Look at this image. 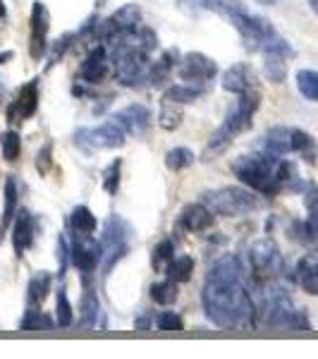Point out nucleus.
<instances>
[{"mask_svg": "<svg viewBox=\"0 0 318 359\" xmlns=\"http://www.w3.org/2000/svg\"><path fill=\"white\" fill-rule=\"evenodd\" d=\"M201 304L208 321L223 331H240V328L254 326L256 304L247 285L244 264L237 254H225L211 266L201 290Z\"/></svg>", "mask_w": 318, "mask_h": 359, "instance_id": "1", "label": "nucleus"}, {"mask_svg": "<svg viewBox=\"0 0 318 359\" xmlns=\"http://www.w3.org/2000/svg\"><path fill=\"white\" fill-rule=\"evenodd\" d=\"M235 175L240 182L254 189L261 196H275L282 189H304L302 180L297 175V168L285 156H275L268 151H256L240 156L233 165Z\"/></svg>", "mask_w": 318, "mask_h": 359, "instance_id": "2", "label": "nucleus"}, {"mask_svg": "<svg viewBox=\"0 0 318 359\" xmlns=\"http://www.w3.org/2000/svg\"><path fill=\"white\" fill-rule=\"evenodd\" d=\"M263 287V299L261 309H256V316L263 318L265 326L270 328H290V331H309V318L306 311L297 309L294 302L290 299L285 287L280 283L270 280Z\"/></svg>", "mask_w": 318, "mask_h": 359, "instance_id": "3", "label": "nucleus"}, {"mask_svg": "<svg viewBox=\"0 0 318 359\" xmlns=\"http://www.w3.org/2000/svg\"><path fill=\"white\" fill-rule=\"evenodd\" d=\"M258 106H261V96L256 91H247V94H240V101L235 103V108L225 115L223 125L213 132V137L208 139V147H206V161H211L213 156L223 154L230 144L235 142L242 132H247L254 123V115H256Z\"/></svg>", "mask_w": 318, "mask_h": 359, "instance_id": "4", "label": "nucleus"}, {"mask_svg": "<svg viewBox=\"0 0 318 359\" xmlns=\"http://www.w3.org/2000/svg\"><path fill=\"white\" fill-rule=\"evenodd\" d=\"M261 149L275 156L299 154V156H304L309 163H314V156H316L314 137H311L309 132L299 130V127H292V125L270 127L261 139Z\"/></svg>", "mask_w": 318, "mask_h": 359, "instance_id": "5", "label": "nucleus"}, {"mask_svg": "<svg viewBox=\"0 0 318 359\" xmlns=\"http://www.w3.org/2000/svg\"><path fill=\"white\" fill-rule=\"evenodd\" d=\"M204 204L211 208L216 216L237 218L249 216V213L261 208V201L254 189L249 187H218L204 192Z\"/></svg>", "mask_w": 318, "mask_h": 359, "instance_id": "6", "label": "nucleus"}, {"mask_svg": "<svg viewBox=\"0 0 318 359\" xmlns=\"http://www.w3.org/2000/svg\"><path fill=\"white\" fill-rule=\"evenodd\" d=\"M132 235H134V228H132L123 216H118V213L108 216L106 225H103V242H101L103 245V262H101L103 278L111 276L120 259L127 257Z\"/></svg>", "mask_w": 318, "mask_h": 359, "instance_id": "7", "label": "nucleus"}, {"mask_svg": "<svg viewBox=\"0 0 318 359\" xmlns=\"http://www.w3.org/2000/svg\"><path fill=\"white\" fill-rule=\"evenodd\" d=\"M247 262H249V276L256 285H265V283L275 280L285 271L280 247L273 240H268V237L254 242L249 254H247Z\"/></svg>", "mask_w": 318, "mask_h": 359, "instance_id": "8", "label": "nucleus"}, {"mask_svg": "<svg viewBox=\"0 0 318 359\" xmlns=\"http://www.w3.org/2000/svg\"><path fill=\"white\" fill-rule=\"evenodd\" d=\"M127 135L118 123L108 120V123L98 127H82V130L74 132V144H77L82 151H106V149H120L125 147Z\"/></svg>", "mask_w": 318, "mask_h": 359, "instance_id": "9", "label": "nucleus"}, {"mask_svg": "<svg viewBox=\"0 0 318 359\" xmlns=\"http://www.w3.org/2000/svg\"><path fill=\"white\" fill-rule=\"evenodd\" d=\"M103 262V245L91 235H72L69 245V264L82 276H91L94 269Z\"/></svg>", "mask_w": 318, "mask_h": 359, "instance_id": "10", "label": "nucleus"}, {"mask_svg": "<svg viewBox=\"0 0 318 359\" xmlns=\"http://www.w3.org/2000/svg\"><path fill=\"white\" fill-rule=\"evenodd\" d=\"M29 55L32 60H41L48 50V32H50V13L46 3L36 0L32 5V17H29Z\"/></svg>", "mask_w": 318, "mask_h": 359, "instance_id": "11", "label": "nucleus"}, {"mask_svg": "<svg viewBox=\"0 0 318 359\" xmlns=\"http://www.w3.org/2000/svg\"><path fill=\"white\" fill-rule=\"evenodd\" d=\"M216 74H218V62L213 60V57L199 53V50L184 55V60L180 62V67H177V77L189 84L208 82V79H213Z\"/></svg>", "mask_w": 318, "mask_h": 359, "instance_id": "12", "label": "nucleus"}, {"mask_svg": "<svg viewBox=\"0 0 318 359\" xmlns=\"http://www.w3.org/2000/svg\"><path fill=\"white\" fill-rule=\"evenodd\" d=\"M39 108V79H29L20 86L17 98L8 108V123H25Z\"/></svg>", "mask_w": 318, "mask_h": 359, "instance_id": "13", "label": "nucleus"}, {"mask_svg": "<svg viewBox=\"0 0 318 359\" xmlns=\"http://www.w3.org/2000/svg\"><path fill=\"white\" fill-rule=\"evenodd\" d=\"M304 204H306V216L304 223H297V240L304 245H318V184L309 182L304 187Z\"/></svg>", "mask_w": 318, "mask_h": 359, "instance_id": "14", "label": "nucleus"}, {"mask_svg": "<svg viewBox=\"0 0 318 359\" xmlns=\"http://www.w3.org/2000/svg\"><path fill=\"white\" fill-rule=\"evenodd\" d=\"M111 120L123 127L125 135H132V137H141L144 132L151 127V113H148V108L141 106V103L125 106L123 111L113 113Z\"/></svg>", "mask_w": 318, "mask_h": 359, "instance_id": "15", "label": "nucleus"}, {"mask_svg": "<svg viewBox=\"0 0 318 359\" xmlns=\"http://www.w3.org/2000/svg\"><path fill=\"white\" fill-rule=\"evenodd\" d=\"M34 240H36V218L27 211L20 208L13 218V247H15V257H25L27 249H32Z\"/></svg>", "mask_w": 318, "mask_h": 359, "instance_id": "16", "label": "nucleus"}, {"mask_svg": "<svg viewBox=\"0 0 318 359\" xmlns=\"http://www.w3.org/2000/svg\"><path fill=\"white\" fill-rule=\"evenodd\" d=\"M108 69H111L108 48H106V43H98L96 48H91L89 55L84 57L82 67H79V79L86 84H98L106 79Z\"/></svg>", "mask_w": 318, "mask_h": 359, "instance_id": "17", "label": "nucleus"}, {"mask_svg": "<svg viewBox=\"0 0 318 359\" xmlns=\"http://www.w3.org/2000/svg\"><path fill=\"white\" fill-rule=\"evenodd\" d=\"M256 72L249 62H237V65L228 67L223 74V89L230 91V94H247V91L256 89Z\"/></svg>", "mask_w": 318, "mask_h": 359, "instance_id": "18", "label": "nucleus"}, {"mask_svg": "<svg viewBox=\"0 0 318 359\" xmlns=\"http://www.w3.org/2000/svg\"><path fill=\"white\" fill-rule=\"evenodd\" d=\"M82 283H84V294H82V304H79V323L77 326L82 331H91L98 321V314H101V302L96 297V290L91 285V276H82Z\"/></svg>", "mask_w": 318, "mask_h": 359, "instance_id": "19", "label": "nucleus"}, {"mask_svg": "<svg viewBox=\"0 0 318 359\" xmlns=\"http://www.w3.org/2000/svg\"><path fill=\"white\" fill-rule=\"evenodd\" d=\"M213 216H216V213L201 201V204H189L182 208L180 223L187 233H206L213 225Z\"/></svg>", "mask_w": 318, "mask_h": 359, "instance_id": "20", "label": "nucleus"}, {"mask_svg": "<svg viewBox=\"0 0 318 359\" xmlns=\"http://www.w3.org/2000/svg\"><path fill=\"white\" fill-rule=\"evenodd\" d=\"M175 60H177V50H165L158 60L148 65L146 84H151V86L165 84L167 79H170V72H172V67H175Z\"/></svg>", "mask_w": 318, "mask_h": 359, "instance_id": "21", "label": "nucleus"}, {"mask_svg": "<svg viewBox=\"0 0 318 359\" xmlns=\"http://www.w3.org/2000/svg\"><path fill=\"white\" fill-rule=\"evenodd\" d=\"M50 287H53V273L50 271H39L36 276L29 280V287H27V299L32 306H41L43 299L48 297Z\"/></svg>", "mask_w": 318, "mask_h": 359, "instance_id": "22", "label": "nucleus"}, {"mask_svg": "<svg viewBox=\"0 0 318 359\" xmlns=\"http://www.w3.org/2000/svg\"><path fill=\"white\" fill-rule=\"evenodd\" d=\"M96 225L98 221L89 206H74L72 213H69V230H72V235H94Z\"/></svg>", "mask_w": 318, "mask_h": 359, "instance_id": "23", "label": "nucleus"}, {"mask_svg": "<svg viewBox=\"0 0 318 359\" xmlns=\"http://www.w3.org/2000/svg\"><path fill=\"white\" fill-rule=\"evenodd\" d=\"M17 213V180L15 175H8L5 180V204H3V218H0V240H3L5 230L10 228Z\"/></svg>", "mask_w": 318, "mask_h": 359, "instance_id": "24", "label": "nucleus"}, {"mask_svg": "<svg viewBox=\"0 0 318 359\" xmlns=\"http://www.w3.org/2000/svg\"><path fill=\"white\" fill-rule=\"evenodd\" d=\"M297 280L304 287V292L318 294V269L316 259H302L297 266Z\"/></svg>", "mask_w": 318, "mask_h": 359, "instance_id": "25", "label": "nucleus"}, {"mask_svg": "<svg viewBox=\"0 0 318 359\" xmlns=\"http://www.w3.org/2000/svg\"><path fill=\"white\" fill-rule=\"evenodd\" d=\"M297 89L306 101L318 103V69H299L297 72Z\"/></svg>", "mask_w": 318, "mask_h": 359, "instance_id": "26", "label": "nucleus"}, {"mask_svg": "<svg viewBox=\"0 0 318 359\" xmlns=\"http://www.w3.org/2000/svg\"><path fill=\"white\" fill-rule=\"evenodd\" d=\"M165 273L175 283H187L194 273V259L192 257H175L170 264H167Z\"/></svg>", "mask_w": 318, "mask_h": 359, "instance_id": "27", "label": "nucleus"}, {"mask_svg": "<svg viewBox=\"0 0 318 359\" xmlns=\"http://www.w3.org/2000/svg\"><path fill=\"white\" fill-rule=\"evenodd\" d=\"M74 323V309L67 299L65 287H60L55 294V326L57 328H69Z\"/></svg>", "mask_w": 318, "mask_h": 359, "instance_id": "28", "label": "nucleus"}, {"mask_svg": "<svg viewBox=\"0 0 318 359\" xmlns=\"http://www.w3.org/2000/svg\"><path fill=\"white\" fill-rule=\"evenodd\" d=\"M53 326H55V318H50L48 314H43L39 309H29L20 323V331H50Z\"/></svg>", "mask_w": 318, "mask_h": 359, "instance_id": "29", "label": "nucleus"}, {"mask_svg": "<svg viewBox=\"0 0 318 359\" xmlns=\"http://www.w3.org/2000/svg\"><path fill=\"white\" fill-rule=\"evenodd\" d=\"M199 96H204V89H196V86H170V89L163 94V103H180V106H184V103H192L196 101Z\"/></svg>", "mask_w": 318, "mask_h": 359, "instance_id": "30", "label": "nucleus"}, {"mask_svg": "<svg viewBox=\"0 0 318 359\" xmlns=\"http://www.w3.org/2000/svg\"><path fill=\"white\" fill-rule=\"evenodd\" d=\"M0 151H3V158L8 163H15L20 158V151H22V139H20V132L17 130H5L0 135Z\"/></svg>", "mask_w": 318, "mask_h": 359, "instance_id": "31", "label": "nucleus"}, {"mask_svg": "<svg viewBox=\"0 0 318 359\" xmlns=\"http://www.w3.org/2000/svg\"><path fill=\"white\" fill-rule=\"evenodd\" d=\"M148 292H151V299L155 304L167 306V304H172L177 299V283L167 278V280H163V283H153Z\"/></svg>", "mask_w": 318, "mask_h": 359, "instance_id": "32", "label": "nucleus"}, {"mask_svg": "<svg viewBox=\"0 0 318 359\" xmlns=\"http://www.w3.org/2000/svg\"><path fill=\"white\" fill-rule=\"evenodd\" d=\"M172 259H175V242H172L170 237H165V240H160L158 245H155L151 264L155 271H165Z\"/></svg>", "mask_w": 318, "mask_h": 359, "instance_id": "33", "label": "nucleus"}, {"mask_svg": "<svg viewBox=\"0 0 318 359\" xmlns=\"http://www.w3.org/2000/svg\"><path fill=\"white\" fill-rule=\"evenodd\" d=\"M192 161H194V154L189 151L187 147H175V149H170V151L165 154L167 170H175V172H180V170H184V168H189V165H192Z\"/></svg>", "mask_w": 318, "mask_h": 359, "instance_id": "34", "label": "nucleus"}, {"mask_svg": "<svg viewBox=\"0 0 318 359\" xmlns=\"http://www.w3.org/2000/svg\"><path fill=\"white\" fill-rule=\"evenodd\" d=\"M158 125L163 130H177L182 125V106L180 103H163L160 106V115H158Z\"/></svg>", "mask_w": 318, "mask_h": 359, "instance_id": "35", "label": "nucleus"}, {"mask_svg": "<svg viewBox=\"0 0 318 359\" xmlns=\"http://www.w3.org/2000/svg\"><path fill=\"white\" fill-rule=\"evenodd\" d=\"M120 177H123V158H113V163L103 170V192L111 196L118 194Z\"/></svg>", "mask_w": 318, "mask_h": 359, "instance_id": "36", "label": "nucleus"}, {"mask_svg": "<svg viewBox=\"0 0 318 359\" xmlns=\"http://www.w3.org/2000/svg\"><path fill=\"white\" fill-rule=\"evenodd\" d=\"M155 326L163 333H182L184 331V321L177 311H163L158 318H155Z\"/></svg>", "mask_w": 318, "mask_h": 359, "instance_id": "37", "label": "nucleus"}, {"mask_svg": "<svg viewBox=\"0 0 318 359\" xmlns=\"http://www.w3.org/2000/svg\"><path fill=\"white\" fill-rule=\"evenodd\" d=\"M69 41H74V34L72 32L62 34V36L57 39L55 46H53V50H50V55H48V65H46V69H50V67L57 65V62L62 60V55H65L67 50H69V46H72Z\"/></svg>", "mask_w": 318, "mask_h": 359, "instance_id": "38", "label": "nucleus"}, {"mask_svg": "<svg viewBox=\"0 0 318 359\" xmlns=\"http://www.w3.org/2000/svg\"><path fill=\"white\" fill-rule=\"evenodd\" d=\"M55 257H57V262H60V269H57V278H65V271H67V264H69V247H67V242H65V237H57L55 240Z\"/></svg>", "mask_w": 318, "mask_h": 359, "instance_id": "39", "label": "nucleus"}, {"mask_svg": "<svg viewBox=\"0 0 318 359\" xmlns=\"http://www.w3.org/2000/svg\"><path fill=\"white\" fill-rule=\"evenodd\" d=\"M50 154H53V144H46V147L36 156V168H39V172H41V175H48L50 165H53V161H50Z\"/></svg>", "mask_w": 318, "mask_h": 359, "instance_id": "40", "label": "nucleus"}, {"mask_svg": "<svg viewBox=\"0 0 318 359\" xmlns=\"http://www.w3.org/2000/svg\"><path fill=\"white\" fill-rule=\"evenodd\" d=\"M134 326H137V331H139V333L148 331V326H151V314H144V316H139Z\"/></svg>", "mask_w": 318, "mask_h": 359, "instance_id": "41", "label": "nucleus"}, {"mask_svg": "<svg viewBox=\"0 0 318 359\" xmlns=\"http://www.w3.org/2000/svg\"><path fill=\"white\" fill-rule=\"evenodd\" d=\"M13 57V50H5V53H0V65H3L5 60H10Z\"/></svg>", "mask_w": 318, "mask_h": 359, "instance_id": "42", "label": "nucleus"}, {"mask_svg": "<svg viewBox=\"0 0 318 359\" xmlns=\"http://www.w3.org/2000/svg\"><path fill=\"white\" fill-rule=\"evenodd\" d=\"M309 5H311V10L318 15V0H309Z\"/></svg>", "mask_w": 318, "mask_h": 359, "instance_id": "43", "label": "nucleus"}, {"mask_svg": "<svg viewBox=\"0 0 318 359\" xmlns=\"http://www.w3.org/2000/svg\"><path fill=\"white\" fill-rule=\"evenodd\" d=\"M3 17H5V3L0 0V20H3Z\"/></svg>", "mask_w": 318, "mask_h": 359, "instance_id": "44", "label": "nucleus"}, {"mask_svg": "<svg viewBox=\"0 0 318 359\" xmlns=\"http://www.w3.org/2000/svg\"><path fill=\"white\" fill-rule=\"evenodd\" d=\"M256 3H261V5H275V0H256Z\"/></svg>", "mask_w": 318, "mask_h": 359, "instance_id": "45", "label": "nucleus"}, {"mask_svg": "<svg viewBox=\"0 0 318 359\" xmlns=\"http://www.w3.org/2000/svg\"><path fill=\"white\" fill-rule=\"evenodd\" d=\"M103 3H106V0H98V5H103Z\"/></svg>", "mask_w": 318, "mask_h": 359, "instance_id": "46", "label": "nucleus"}, {"mask_svg": "<svg viewBox=\"0 0 318 359\" xmlns=\"http://www.w3.org/2000/svg\"><path fill=\"white\" fill-rule=\"evenodd\" d=\"M316 269H318V259H316Z\"/></svg>", "mask_w": 318, "mask_h": 359, "instance_id": "47", "label": "nucleus"}]
</instances>
